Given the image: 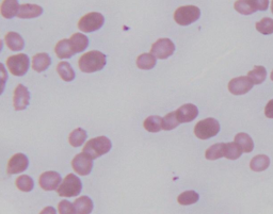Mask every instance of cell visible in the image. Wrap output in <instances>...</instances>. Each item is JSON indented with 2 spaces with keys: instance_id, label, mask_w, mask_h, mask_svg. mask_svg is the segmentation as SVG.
Masks as SVG:
<instances>
[{
  "instance_id": "obj_1",
  "label": "cell",
  "mask_w": 273,
  "mask_h": 214,
  "mask_svg": "<svg viewBox=\"0 0 273 214\" xmlns=\"http://www.w3.org/2000/svg\"><path fill=\"white\" fill-rule=\"evenodd\" d=\"M107 64V58L103 52L92 50L82 55L78 61L80 71L87 74L100 72Z\"/></svg>"
},
{
  "instance_id": "obj_2",
  "label": "cell",
  "mask_w": 273,
  "mask_h": 214,
  "mask_svg": "<svg viewBox=\"0 0 273 214\" xmlns=\"http://www.w3.org/2000/svg\"><path fill=\"white\" fill-rule=\"evenodd\" d=\"M112 147V143L107 136H97L90 140L83 146V152L91 159H97L108 154Z\"/></svg>"
},
{
  "instance_id": "obj_3",
  "label": "cell",
  "mask_w": 273,
  "mask_h": 214,
  "mask_svg": "<svg viewBox=\"0 0 273 214\" xmlns=\"http://www.w3.org/2000/svg\"><path fill=\"white\" fill-rule=\"evenodd\" d=\"M201 17V10L195 5L179 6L174 13V20L179 26H188Z\"/></svg>"
},
{
  "instance_id": "obj_4",
  "label": "cell",
  "mask_w": 273,
  "mask_h": 214,
  "mask_svg": "<svg viewBox=\"0 0 273 214\" xmlns=\"http://www.w3.org/2000/svg\"><path fill=\"white\" fill-rule=\"evenodd\" d=\"M220 131V124L216 118L208 117L200 120L194 127V134L200 140H208L216 136Z\"/></svg>"
},
{
  "instance_id": "obj_5",
  "label": "cell",
  "mask_w": 273,
  "mask_h": 214,
  "mask_svg": "<svg viewBox=\"0 0 273 214\" xmlns=\"http://www.w3.org/2000/svg\"><path fill=\"white\" fill-rule=\"evenodd\" d=\"M82 190L81 180L74 174H68L58 188L57 193L61 197L78 196Z\"/></svg>"
},
{
  "instance_id": "obj_6",
  "label": "cell",
  "mask_w": 273,
  "mask_h": 214,
  "mask_svg": "<svg viewBox=\"0 0 273 214\" xmlns=\"http://www.w3.org/2000/svg\"><path fill=\"white\" fill-rule=\"evenodd\" d=\"M105 24V17L98 12H91L82 16L78 21V28L80 31L90 33L100 30Z\"/></svg>"
},
{
  "instance_id": "obj_7",
  "label": "cell",
  "mask_w": 273,
  "mask_h": 214,
  "mask_svg": "<svg viewBox=\"0 0 273 214\" xmlns=\"http://www.w3.org/2000/svg\"><path fill=\"white\" fill-rule=\"evenodd\" d=\"M6 66L7 70H9V72L13 76L21 77V76L26 75V73L29 70V57L25 55V53H18V55L11 56L6 59Z\"/></svg>"
},
{
  "instance_id": "obj_8",
  "label": "cell",
  "mask_w": 273,
  "mask_h": 214,
  "mask_svg": "<svg viewBox=\"0 0 273 214\" xmlns=\"http://www.w3.org/2000/svg\"><path fill=\"white\" fill-rule=\"evenodd\" d=\"M175 51V45L170 39H159L151 46L150 53L158 59H168Z\"/></svg>"
},
{
  "instance_id": "obj_9",
  "label": "cell",
  "mask_w": 273,
  "mask_h": 214,
  "mask_svg": "<svg viewBox=\"0 0 273 214\" xmlns=\"http://www.w3.org/2000/svg\"><path fill=\"white\" fill-rule=\"evenodd\" d=\"M93 159H91L85 152H80L75 156L72 161V166L74 171L80 176H88L93 169Z\"/></svg>"
},
{
  "instance_id": "obj_10",
  "label": "cell",
  "mask_w": 273,
  "mask_h": 214,
  "mask_svg": "<svg viewBox=\"0 0 273 214\" xmlns=\"http://www.w3.org/2000/svg\"><path fill=\"white\" fill-rule=\"evenodd\" d=\"M254 83L251 81L248 76H241V77L234 78L229 83V91L233 95H244L251 91Z\"/></svg>"
},
{
  "instance_id": "obj_11",
  "label": "cell",
  "mask_w": 273,
  "mask_h": 214,
  "mask_svg": "<svg viewBox=\"0 0 273 214\" xmlns=\"http://www.w3.org/2000/svg\"><path fill=\"white\" fill-rule=\"evenodd\" d=\"M61 175L57 172H45L40 176L39 183L44 191H55L61 185Z\"/></svg>"
},
{
  "instance_id": "obj_12",
  "label": "cell",
  "mask_w": 273,
  "mask_h": 214,
  "mask_svg": "<svg viewBox=\"0 0 273 214\" xmlns=\"http://www.w3.org/2000/svg\"><path fill=\"white\" fill-rule=\"evenodd\" d=\"M29 103H30V93L28 89L25 86L18 85L16 89L14 90V96H13L14 109L16 111L25 110L29 106Z\"/></svg>"
},
{
  "instance_id": "obj_13",
  "label": "cell",
  "mask_w": 273,
  "mask_h": 214,
  "mask_svg": "<svg viewBox=\"0 0 273 214\" xmlns=\"http://www.w3.org/2000/svg\"><path fill=\"white\" fill-rule=\"evenodd\" d=\"M29 160L24 154L14 155L7 163V174L16 175L25 172L28 169Z\"/></svg>"
},
{
  "instance_id": "obj_14",
  "label": "cell",
  "mask_w": 273,
  "mask_h": 214,
  "mask_svg": "<svg viewBox=\"0 0 273 214\" xmlns=\"http://www.w3.org/2000/svg\"><path fill=\"white\" fill-rule=\"evenodd\" d=\"M175 112L179 124L190 123V121L194 120L196 116L199 115L198 107L194 106L193 104H186L184 106H181Z\"/></svg>"
},
{
  "instance_id": "obj_15",
  "label": "cell",
  "mask_w": 273,
  "mask_h": 214,
  "mask_svg": "<svg viewBox=\"0 0 273 214\" xmlns=\"http://www.w3.org/2000/svg\"><path fill=\"white\" fill-rule=\"evenodd\" d=\"M43 14V7L37 4H21L19 6V11L17 14V17L21 19H31L39 17Z\"/></svg>"
},
{
  "instance_id": "obj_16",
  "label": "cell",
  "mask_w": 273,
  "mask_h": 214,
  "mask_svg": "<svg viewBox=\"0 0 273 214\" xmlns=\"http://www.w3.org/2000/svg\"><path fill=\"white\" fill-rule=\"evenodd\" d=\"M4 41L7 47L12 51H20L25 47L24 39L16 32H7L4 36Z\"/></svg>"
},
{
  "instance_id": "obj_17",
  "label": "cell",
  "mask_w": 273,
  "mask_h": 214,
  "mask_svg": "<svg viewBox=\"0 0 273 214\" xmlns=\"http://www.w3.org/2000/svg\"><path fill=\"white\" fill-rule=\"evenodd\" d=\"M50 64L51 59L46 52L37 53L32 59V68L37 73L45 72L50 66Z\"/></svg>"
},
{
  "instance_id": "obj_18",
  "label": "cell",
  "mask_w": 273,
  "mask_h": 214,
  "mask_svg": "<svg viewBox=\"0 0 273 214\" xmlns=\"http://www.w3.org/2000/svg\"><path fill=\"white\" fill-rule=\"evenodd\" d=\"M55 52L59 59H70L75 55L71 41L67 39L58 42V44L56 45Z\"/></svg>"
},
{
  "instance_id": "obj_19",
  "label": "cell",
  "mask_w": 273,
  "mask_h": 214,
  "mask_svg": "<svg viewBox=\"0 0 273 214\" xmlns=\"http://www.w3.org/2000/svg\"><path fill=\"white\" fill-rule=\"evenodd\" d=\"M19 6L17 0H3L1 3V15L6 19L17 16Z\"/></svg>"
},
{
  "instance_id": "obj_20",
  "label": "cell",
  "mask_w": 273,
  "mask_h": 214,
  "mask_svg": "<svg viewBox=\"0 0 273 214\" xmlns=\"http://www.w3.org/2000/svg\"><path fill=\"white\" fill-rule=\"evenodd\" d=\"M74 206L77 214H91L93 211V202L88 196L78 197L74 202Z\"/></svg>"
},
{
  "instance_id": "obj_21",
  "label": "cell",
  "mask_w": 273,
  "mask_h": 214,
  "mask_svg": "<svg viewBox=\"0 0 273 214\" xmlns=\"http://www.w3.org/2000/svg\"><path fill=\"white\" fill-rule=\"evenodd\" d=\"M143 126L148 132H159L163 129V118L158 115H150L144 120Z\"/></svg>"
},
{
  "instance_id": "obj_22",
  "label": "cell",
  "mask_w": 273,
  "mask_h": 214,
  "mask_svg": "<svg viewBox=\"0 0 273 214\" xmlns=\"http://www.w3.org/2000/svg\"><path fill=\"white\" fill-rule=\"evenodd\" d=\"M70 41H71L72 47H73L75 53L85 51L88 48V46H89L88 36L85 35V34H82V33L73 34L72 37L70 39Z\"/></svg>"
},
{
  "instance_id": "obj_23",
  "label": "cell",
  "mask_w": 273,
  "mask_h": 214,
  "mask_svg": "<svg viewBox=\"0 0 273 214\" xmlns=\"http://www.w3.org/2000/svg\"><path fill=\"white\" fill-rule=\"evenodd\" d=\"M156 57L151 55V53H142V55L136 58V66L143 71L151 70V68L156 66Z\"/></svg>"
},
{
  "instance_id": "obj_24",
  "label": "cell",
  "mask_w": 273,
  "mask_h": 214,
  "mask_svg": "<svg viewBox=\"0 0 273 214\" xmlns=\"http://www.w3.org/2000/svg\"><path fill=\"white\" fill-rule=\"evenodd\" d=\"M270 164V159L266 155H259L255 156L251 162H250V167L253 172H264L266 171Z\"/></svg>"
},
{
  "instance_id": "obj_25",
  "label": "cell",
  "mask_w": 273,
  "mask_h": 214,
  "mask_svg": "<svg viewBox=\"0 0 273 214\" xmlns=\"http://www.w3.org/2000/svg\"><path fill=\"white\" fill-rule=\"evenodd\" d=\"M87 140V132L86 130L82 128H77L73 130V131L68 135V143H70L73 147H79L86 142Z\"/></svg>"
},
{
  "instance_id": "obj_26",
  "label": "cell",
  "mask_w": 273,
  "mask_h": 214,
  "mask_svg": "<svg viewBox=\"0 0 273 214\" xmlns=\"http://www.w3.org/2000/svg\"><path fill=\"white\" fill-rule=\"evenodd\" d=\"M225 155V143H217L210 146L206 152H205V158L207 160H218L224 157Z\"/></svg>"
},
{
  "instance_id": "obj_27",
  "label": "cell",
  "mask_w": 273,
  "mask_h": 214,
  "mask_svg": "<svg viewBox=\"0 0 273 214\" xmlns=\"http://www.w3.org/2000/svg\"><path fill=\"white\" fill-rule=\"evenodd\" d=\"M57 72L59 74L60 77H61L64 81L66 82H71L75 79V72L73 70V67L70 63L67 62H60L57 65Z\"/></svg>"
},
{
  "instance_id": "obj_28",
  "label": "cell",
  "mask_w": 273,
  "mask_h": 214,
  "mask_svg": "<svg viewBox=\"0 0 273 214\" xmlns=\"http://www.w3.org/2000/svg\"><path fill=\"white\" fill-rule=\"evenodd\" d=\"M248 77L251 79L254 85H261L267 78V71L264 66L256 65L252 71L248 73Z\"/></svg>"
},
{
  "instance_id": "obj_29",
  "label": "cell",
  "mask_w": 273,
  "mask_h": 214,
  "mask_svg": "<svg viewBox=\"0 0 273 214\" xmlns=\"http://www.w3.org/2000/svg\"><path fill=\"white\" fill-rule=\"evenodd\" d=\"M235 142L240 145V147L245 152H251L254 149V143L252 137L248 133L240 132L236 134V136H235Z\"/></svg>"
},
{
  "instance_id": "obj_30",
  "label": "cell",
  "mask_w": 273,
  "mask_h": 214,
  "mask_svg": "<svg viewBox=\"0 0 273 214\" xmlns=\"http://www.w3.org/2000/svg\"><path fill=\"white\" fill-rule=\"evenodd\" d=\"M242 148L240 145L236 142H231V143H225V155L224 158L229 160H237L242 155Z\"/></svg>"
},
{
  "instance_id": "obj_31",
  "label": "cell",
  "mask_w": 273,
  "mask_h": 214,
  "mask_svg": "<svg viewBox=\"0 0 273 214\" xmlns=\"http://www.w3.org/2000/svg\"><path fill=\"white\" fill-rule=\"evenodd\" d=\"M17 189L20 190L21 192H31L34 189V181L33 179L28 175H21L16 179L15 182Z\"/></svg>"
},
{
  "instance_id": "obj_32",
  "label": "cell",
  "mask_w": 273,
  "mask_h": 214,
  "mask_svg": "<svg viewBox=\"0 0 273 214\" xmlns=\"http://www.w3.org/2000/svg\"><path fill=\"white\" fill-rule=\"evenodd\" d=\"M200 200L199 194L194 191H186V192L179 194L177 197V202L181 206H189L198 203Z\"/></svg>"
},
{
  "instance_id": "obj_33",
  "label": "cell",
  "mask_w": 273,
  "mask_h": 214,
  "mask_svg": "<svg viewBox=\"0 0 273 214\" xmlns=\"http://www.w3.org/2000/svg\"><path fill=\"white\" fill-rule=\"evenodd\" d=\"M256 30L262 34H272L273 33V19L265 17L261 21L256 22Z\"/></svg>"
},
{
  "instance_id": "obj_34",
  "label": "cell",
  "mask_w": 273,
  "mask_h": 214,
  "mask_svg": "<svg viewBox=\"0 0 273 214\" xmlns=\"http://www.w3.org/2000/svg\"><path fill=\"white\" fill-rule=\"evenodd\" d=\"M234 7L235 10L242 15H251L256 12L252 7L251 3L249 2V0H237L234 4Z\"/></svg>"
},
{
  "instance_id": "obj_35",
  "label": "cell",
  "mask_w": 273,
  "mask_h": 214,
  "mask_svg": "<svg viewBox=\"0 0 273 214\" xmlns=\"http://www.w3.org/2000/svg\"><path fill=\"white\" fill-rule=\"evenodd\" d=\"M179 125V121L176 116V112H171L163 117V130L170 131V130L175 129Z\"/></svg>"
},
{
  "instance_id": "obj_36",
  "label": "cell",
  "mask_w": 273,
  "mask_h": 214,
  "mask_svg": "<svg viewBox=\"0 0 273 214\" xmlns=\"http://www.w3.org/2000/svg\"><path fill=\"white\" fill-rule=\"evenodd\" d=\"M58 209H59V213L60 214H77L75 209L74 204L70 203L68 201L64 200L61 201L58 205Z\"/></svg>"
},
{
  "instance_id": "obj_37",
  "label": "cell",
  "mask_w": 273,
  "mask_h": 214,
  "mask_svg": "<svg viewBox=\"0 0 273 214\" xmlns=\"http://www.w3.org/2000/svg\"><path fill=\"white\" fill-rule=\"evenodd\" d=\"M255 11H266L269 7V0H249Z\"/></svg>"
},
{
  "instance_id": "obj_38",
  "label": "cell",
  "mask_w": 273,
  "mask_h": 214,
  "mask_svg": "<svg viewBox=\"0 0 273 214\" xmlns=\"http://www.w3.org/2000/svg\"><path fill=\"white\" fill-rule=\"evenodd\" d=\"M265 114L268 118H273V99L267 104L266 108H265Z\"/></svg>"
},
{
  "instance_id": "obj_39",
  "label": "cell",
  "mask_w": 273,
  "mask_h": 214,
  "mask_svg": "<svg viewBox=\"0 0 273 214\" xmlns=\"http://www.w3.org/2000/svg\"><path fill=\"white\" fill-rule=\"evenodd\" d=\"M40 214H57V211L54 207H46L40 212Z\"/></svg>"
},
{
  "instance_id": "obj_40",
  "label": "cell",
  "mask_w": 273,
  "mask_h": 214,
  "mask_svg": "<svg viewBox=\"0 0 273 214\" xmlns=\"http://www.w3.org/2000/svg\"><path fill=\"white\" fill-rule=\"evenodd\" d=\"M270 78H271V80L273 81V71H272V73H271V75H270Z\"/></svg>"
},
{
  "instance_id": "obj_41",
  "label": "cell",
  "mask_w": 273,
  "mask_h": 214,
  "mask_svg": "<svg viewBox=\"0 0 273 214\" xmlns=\"http://www.w3.org/2000/svg\"><path fill=\"white\" fill-rule=\"evenodd\" d=\"M271 11L273 13V0H272V2H271Z\"/></svg>"
}]
</instances>
